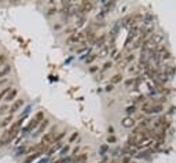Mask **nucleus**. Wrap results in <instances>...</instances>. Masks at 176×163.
Wrapping results in <instances>:
<instances>
[{
    "instance_id": "6ab92c4d",
    "label": "nucleus",
    "mask_w": 176,
    "mask_h": 163,
    "mask_svg": "<svg viewBox=\"0 0 176 163\" xmlns=\"http://www.w3.org/2000/svg\"><path fill=\"white\" fill-rule=\"evenodd\" d=\"M57 163H66V160L65 159H61V160H58Z\"/></svg>"
},
{
    "instance_id": "a211bd4d",
    "label": "nucleus",
    "mask_w": 176,
    "mask_h": 163,
    "mask_svg": "<svg viewBox=\"0 0 176 163\" xmlns=\"http://www.w3.org/2000/svg\"><path fill=\"white\" fill-rule=\"evenodd\" d=\"M4 60H6V56H4V55H0V65H2Z\"/></svg>"
},
{
    "instance_id": "7ed1b4c3",
    "label": "nucleus",
    "mask_w": 176,
    "mask_h": 163,
    "mask_svg": "<svg viewBox=\"0 0 176 163\" xmlns=\"http://www.w3.org/2000/svg\"><path fill=\"white\" fill-rule=\"evenodd\" d=\"M164 110L162 104H155V103H144L142 106V113L143 114H160Z\"/></svg>"
},
{
    "instance_id": "f03ea898",
    "label": "nucleus",
    "mask_w": 176,
    "mask_h": 163,
    "mask_svg": "<svg viewBox=\"0 0 176 163\" xmlns=\"http://www.w3.org/2000/svg\"><path fill=\"white\" fill-rule=\"evenodd\" d=\"M55 142H57V133H55V128H54L42 137V142H40V144H42V147H44V149H45V148H48V147H52Z\"/></svg>"
},
{
    "instance_id": "9b49d317",
    "label": "nucleus",
    "mask_w": 176,
    "mask_h": 163,
    "mask_svg": "<svg viewBox=\"0 0 176 163\" xmlns=\"http://www.w3.org/2000/svg\"><path fill=\"white\" fill-rule=\"evenodd\" d=\"M11 91V88L10 86H7V88H4L2 92H0V100H3V99H6V96L8 95V92Z\"/></svg>"
},
{
    "instance_id": "6e6552de",
    "label": "nucleus",
    "mask_w": 176,
    "mask_h": 163,
    "mask_svg": "<svg viewBox=\"0 0 176 163\" xmlns=\"http://www.w3.org/2000/svg\"><path fill=\"white\" fill-rule=\"evenodd\" d=\"M17 95H18V89H17V88H11V91L8 92V95L6 96V99H4V100H6V101H12L15 97H17Z\"/></svg>"
},
{
    "instance_id": "20e7f679",
    "label": "nucleus",
    "mask_w": 176,
    "mask_h": 163,
    "mask_svg": "<svg viewBox=\"0 0 176 163\" xmlns=\"http://www.w3.org/2000/svg\"><path fill=\"white\" fill-rule=\"evenodd\" d=\"M43 121H44V114H43V111H39L36 115L30 119L29 125L26 126V132H32V130H35V129H37Z\"/></svg>"
},
{
    "instance_id": "f257e3e1",
    "label": "nucleus",
    "mask_w": 176,
    "mask_h": 163,
    "mask_svg": "<svg viewBox=\"0 0 176 163\" xmlns=\"http://www.w3.org/2000/svg\"><path fill=\"white\" fill-rule=\"evenodd\" d=\"M22 122H24V117L19 118V119H17V121L10 126V129H7L6 133L3 134V141H6V142L11 141V140L19 133V129H21V126H22Z\"/></svg>"
},
{
    "instance_id": "1a4fd4ad",
    "label": "nucleus",
    "mask_w": 176,
    "mask_h": 163,
    "mask_svg": "<svg viewBox=\"0 0 176 163\" xmlns=\"http://www.w3.org/2000/svg\"><path fill=\"white\" fill-rule=\"evenodd\" d=\"M10 70H11V67H10L8 65H4L3 67H0V78L6 77V75L10 73Z\"/></svg>"
},
{
    "instance_id": "f8f14e48",
    "label": "nucleus",
    "mask_w": 176,
    "mask_h": 163,
    "mask_svg": "<svg viewBox=\"0 0 176 163\" xmlns=\"http://www.w3.org/2000/svg\"><path fill=\"white\" fill-rule=\"evenodd\" d=\"M121 80H122V75L121 74H116V75H113V78L110 80V82L111 84H117V82H120Z\"/></svg>"
},
{
    "instance_id": "f3484780",
    "label": "nucleus",
    "mask_w": 176,
    "mask_h": 163,
    "mask_svg": "<svg viewBox=\"0 0 176 163\" xmlns=\"http://www.w3.org/2000/svg\"><path fill=\"white\" fill-rule=\"evenodd\" d=\"M7 110L10 111V108L7 106H4V107H2V108H0V114H6L7 113Z\"/></svg>"
},
{
    "instance_id": "39448f33",
    "label": "nucleus",
    "mask_w": 176,
    "mask_h": 163,
    "mask_svg": "<svg viewBox=\"0 0 176 163\" xmlns=\"http://www.w3.org/2000/svg\"><path fill=\"white\" fill-rule=\"evenodd\" d=\"M87 40V34L83 32H78V33H75V34L70 36V39H69V43H77V44H83L85 43Z\"/></svg>"
},
{
    "instance_id": "423d86ee",
    "label": "nucleus",
    "mask_w": 176,
    "mask_h": 163,
    "mask_svg": "<svg viewBox=\"0 0 176 163\" xmlns=\"http://www.w3.org/2000/svg\"><path fill=\"white\" fill-rule=\"evenodd\" d=\"M24 99H18V100H15L14 103L11 104V107H10V114H14V113H17V111L21 108L22 106H24Z\"/></svg>"
},
{
    "instance_id": "0eeeda50",
    "label": "nucleus",
    "mask_w": 176,
    "mask_h": 163,
    "mask_svg": "<svg viewBox=\"0 0 176 163\" xmlns=\"http://www.w3.org/2000/svg\"><path fill=\"white\" fill-rule=\"evenodd\" d=\"M135 123H136V119L134 117H125L122 119V126L124 128H134Z\"/></svg>"
},
{
    "instance_id": "aec40b11",
    "label": "nucleus",
    "mask_w": 176,
    "mask_h": 163,
    "mask_svg": "<svg viewBox=\"0 0 176 163\" xmlns=\"http://www.w3.org/2000/svg\"><path fill=\"white\" fill-rule=\"evenodd\" d=\"M91 71H92V73H94V71H96V66H92V69H91Z\"/></svg>"
},
{
    "instance_id": "ddd939ff",
    "label": "nucleus",
    "mask_w": 176,
    "mask_h": 163,
    "mask_svg": "<svg viewBox=\"0 0 176 163\" xmlns=\"http://www.w3.org/2000/svg\"><path fill=\"white\" fill-rule=\"evenodd\" d=\"M48 126V119H44V121L40 123V129H39V132H42V130H44L45 128Z\"/></svg>"
},
{
    "instance_id": "4468645a",
    "label": "nucleus",
    "mask_w": 176,
    "mask_h": 163,
    "mask_svg": "<svg viewBox=\"0 0 176 163\" xmlns=\"http://www.w3.org/2000/svg\"><path fill=\"white\" fill-rule=\"evenodd\" d=\"M55 144H57V145H52L51 147V149H50V152H54V151H57V149H59L63 145L62 142H55Z\"/></svg>"
},
{
    "instance_id": "2eb2a0df",
    "label": "nucleus",
    "mask_w": 176,
    "mask_h": 163,
    "mask_svg": "<svg viewBox=\"0 0 176 163\" xmlns=\"http://www.w3.org/2000/svg\"><path fill=\"white\" fill-rule=\"evenodd\" d=\"M109 69H111V63H110V62H106V63L103 65V69L101 70V73H105V71L109 70Z\"/></svg>"
},
{
    "instance_id": "9d476101",
    "label": "nucleus",
    "mask_w": 176,
    "mask_h": 163,
    "mask_svg": "<svg viewBox=\"0 0 176 163\" xmlns=\"http://www.w3.org/2000/svg\"><path fill=\"white\" fill-rule=\"evenodd\" d=\"M11 121H12V115L10 114V115L7 117V118L4 119V121L2 122V123H0V128H6V126H8V125L11 123Z\"/></svg>"
},
{
    "instance_id": "dca6fc26",
    "label": "nucleus",
    "mask_w": 176,
    "mask_h": 163,
    "mask_svg": "<svg viewBox=\"0 0 176 163\" xmlns=\"http://www.w3.org/2000/svg\"><path fill=\"white\" fill-rule=\"evenodd\" d=\"M96 58H98V55H90V58H87L85 62H87V63H91V62H94V60H95Z\"/></svg>"
},
{
    "instance_id": "412c9836",
    "label": "nucleus",
    "mask_w": 176,
    "mask_h": 163,
    "mask_svg": "<svg viewBox=\"0 0 176 163\" xmlns=\"http://www.w3.org/2000/svg\"><path fill=\"white\" fill-rule=\"evenodd\" d=\"M114 163H118V162H114Z\"/></svg>"
}]
</instances>
